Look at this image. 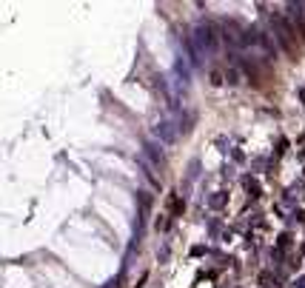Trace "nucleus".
Wrapping results in <instances>:
<instances>
[{"instance_id":"nucleus-1","label":"nucleus","mask_w":305,"mask_h":288,"mask_svg":"<svg viewBox=\"0 0 305 288\" xmlns=\"http://www.w3.org/2000/svg\"><path fill=\"white\" fill-rule=\"evenodd\" d=\"M194 49L200 51V54H217L220 51V40H217V32H214V26H208V23H200L197 29H194Z\"/></svg>"},{"instance_id":"nucleus-4","label":"nucleus","mask_w":305,"mask_h":288,"mask_svg":"<svg viewBox=\"0 0 305 288\" xmlns=\"http://www.w3.org/2000/svg\"><path fill=\"white\" fill-rule=\"evenodd\" d=\"M222 203H225V197H222V194H214V197L208 200V205H211V208H220Z\"/></svg>"},{"instance_id":"nucleus-5","label":"nucleus","mask_w":305,"mask_h":288,"mask_svg":"<svg viewBox=\"0 0 305 288\" xmlns=\"http://www.w3.org/2000/svg\"><path fill=\"white\" fill-rule=\"evenodd\" d=\"M211 83H214V86H220V83H225V77H222L220 71H211Z\"/></svg>"},{"instance_id":"nucleus-6","label":"nucleus","mask_w":305,"mask_h":288,"mask_svg":"<svg viewBox=\"0 0 305 288\" xmlns=\"http://www.w3.org/2000/svg\"><path fill=\"white\" fill-rule=\"evenodd\" d=\"M183 208H186V205L180 203V200H174V214H183Z\"/></svg>"},{"instance_id":"nucleus-3","label":"nucleus","mask_w":305,"mask_h":288,"mask_svg":"<svg viewBox=\"0 0 305 288\" xmlns=\"http://www.w3.org/2000/svg\"><path fill=\"white\" fill-rule=\"evenodd\" d=\"M225 83H228V86H237L240 83V71H237V68H228V71H225Z\"/></svg>"},{"instance_id":"nucleus-2","label":"nucleus","mask_w":305,"mask_h":288,"mask_svg":"<svg viewBox=\"0 0 305 288\" xmlns=\"http://www.w3.org/2000/svg\"><path fill=\"white\" fill-rule=\"evenodd\" d=\"M154 134L160 137V140H163V143H174V140H177V129H174V123H171V120H157V123H154Z\"/></svg>"}]
</instances>
